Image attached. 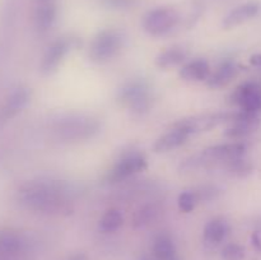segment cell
Returning <instances> with one entry per match:
<instances>
[{
  "label": "cell",
  "instance_id": "19",
  "mask_svg": "<svg viewBox=\"0 0 261 260\" xmlns=\"http://www.w3.org/2000/svg\"><path fill=\"white\" fill-rule=\"evenodd\" d=\"M229 232V227L223 219H212L206 223L204 228V239L211 244H219L227 237Z\"/></svg>",
  "mask_w": 261,
  "mask_h": 260
},
{
  "label": "cell",
  "instance_id": "2",
  "mask_svg": "<svg viewBox=\"0 0 261 260\" xmlns=\"http://www.w3.org/2000/svg\"><path fill=\"white\" fill-rule=\"evenodd\" d=\"M99 124L94 119L83 115H68L55 122L54 132L58 138L68 142L87 140L98 133Z\"/></svg>",
  "mask_w": 261,
  "mask_h": 260
},
{
  "label": "cell",
  "instance_id": "10",
  "mask_svg": "<svg viewBox=\"0 0 261 260\" xmlns=\"http://www.w3.org/2000/svg\"><path fill=\"white\" fill-rule=\"evenodd\" d=\"M259 122L260 119L257 114L240 110L233 112V117L229 121L231 126L224 130L223 135L229 139H240L254 132L259 126Z\"/></svg>",
  "mask_w": 261,
  "mask_h": 260
},
{
  "label": "cell",
  "instance_id": "9",
  "mask_svg": "<svg viewBox=\"0 0 261 260\" xmlns=\"http://www.w3.org/2000/svg\"><path fill=\"white\" fill-rule=\"evenodd\" d=\"M233 117V112H212V114L198 115V116L188 117L176 122V126H181L188 130L190 134L199 132H206L218 125L229 122Z\"/></svg>",
  "mask_w": 261,
  "mask_h": 260
},
{
  "label": "cell",
  "instance_id": "11",
  "mask_svg": "<svg viewBox=\"0 0 261 260\" xmlns=\"http://www.w3.org/2000/svg\"><path fill=\"white\" fill-rule=\"evenodd\" d=\"M58 17L56 2L36 3L33 12V25L40 33H45L53 28Z\"/></svg>",
  "mask_w": 261,
  "mask_h": 260
},
{
  "label": "cell",
  "instance_id": "5",
  "mask_svg": "<svg viewBox=\"0 0 261 260\" xmlns=\"http://www.w3.org/2000/svg\"><path fill=\"white\" fill-rule=\"evenodd\" d=\"M180 23V14L173 7H158L143 18V30L153 37L168 35Z\"/></svg>",
  "mask_w": 261,
  "mask_h": 260
},
{
  "label": "cell",
  "instance_id": "14",
  "mask_svg": "<svg viewBox=\"0 0 261 260\" xmlns=\"http://www.w3.org/2000/svg\"><path fill=\"white\" fill-rule=\"evenodd\" d=\"M28 101H30V92L27 88L19 87L15 91H13L0 110V120L4 121V120L12 119L18 112L22 111V109L25 107Z\"/></svg>",
  "mask_w": 261,
  "mask_h": 260
},
{
  "label": "cell",
  "instance_id": "21",
  "mask_svg": "<svg viewBox=\"0 0 261 260\" xmlns=\"http://www.w3.org/2000/svg\"><path fill=\"white\" fill-rule=\"evenodd\" d=\"M158 213H160V211H158V208L154 204H147V205L142 206V208L134 214L133 226H134V228H140V227L147 226V224L152 223V222L157 218Z\"/></svg>",
  "mask_w": 261,
  "mask_h": 260
},
{
  "label": "cell",
  "instance_id": "23",
  "mask_svg": "<svg viewBox=\"0 0 261 260\" xmlns=\"http://www.w3.org/2000/svg\"><path fill=\"white\" fill-rule=\"evenodd\" d=\"M198 203L199 199L195 191H184V193L180 194V196H178V208H180V211L184 212V213H189V212L193 211Z\"/></svg>",
  "mask_w": 261,
  "mask_h": 260
},
{
  "label": "cell",
  "instance_id": "27",
  "mask_svg": "<svg viewBox=\"0 0 261 260\" xmlns=\"http://www.w3.org/2000/svg\"><path fill=\"white\" fill-rule=\"evenodd\" d=\"M250 64L256 68H261V54H255L250 58Z\"/></svg>",
  "mask_w": 261,
  "mask_h": 260
},
{
  "label": "cell",
  "instance_id": "30",
  "mask_svg": "<svg viewBox=\"0 0 261 260\" xmlns=\"http://www.w3.org/2000/svg\"><path fill=\"white\" fill-rule=\"evenodd\" d=\"M139 260H153V259H150L149 256H142Z\"/></svg>",
  "mask_w": 261,
  "mask_h": 260
},
{
  "label": "cell",
  "instance_id": "8",
  "mask_svg": "<svg viewBox=\"0 0 261 260\" xmlns=\"http://www.w3.org/2000/svg\"><path fill=\"white\" fill-rule=\"evenodd\" d=\"M231 101L240 107V110L252 114L261 112V83L246 82L237 87L231 94Z\"/></svg>",
  "mask_w": 261,
  "mask_h": 260
},
{
  "label": "cell",
  "instance_id": "24",
  "mask_svg": "<svg viewBox=\"0 0 261 260\" xmlns=\"http://www.w3.org/2000/svg\"><path fill=\"white\" fill-rule=\"evenodd\" d=\"M245 256V249L239 244H228L222 250V257L224 260H242Z\"/></svg>",
  "mask_w": 261,
  "mask_h": 260
},
{
  "label": "cell",
  "instance_id": "7",
  "mask_svg": "<svg viewBox=\"0 0 261 260\" xmlns=\"http://www.w3.org/2000/svg\"><path fill=\"white\" fill-rule=\"evenodd\" d=\"M76 46H78V40L73 37H60L54 41L47 47L42 58V61H41L40 68L42 74L50 75L54 71H56V69L59 68L61 61L64 60L66 54L71 48L76 47Z\"/></svg>",
  "mask_w": 261,
  "mask_h": 260
},
{
  "label": "cell",
  "instance_id": "16",
  "mask_svg": "<svg viewBox=\"0 0 261 260\" xmlns=\"http://www.w3.org/2000/svg\"><path fill=\"white\" fill-rule=\"evenodd\" d=\"M239 73V68L234 61L226 60L217 68L214 73L211 74L209 79L206 81L211 88H221V87L228 84Z\"/></svg>",
  "mask_w": 261,
  "mask_h": 260
},
{
  "label": "cell",
  "instance_id": "1",
  "mask_svg": "<svg viewBox=\"0 0 261 260\" xmlns=\"http://www.w3.org/2000/svg\"><path fill=\"white\" fill-rule=\"evenodd\" d=\"M18 203L23 208L46 214H61L70 212L69 188L58 181H30L19 188Z\"/></svg>",
  "mask_w": 261,
  "mask_h": 260
},
{
  "label": "cell",
  "instance_id": "13",
  "mask_svg": "<svg viewBox=\"0 0 261 260\" xmlns=\"http://www.w3.org/2000/svg\"><path fill=\"white\" fill-rule=\"evenodd\" d=\"M190 135L191 134L186 129L173 125V129H171L165 135L158 138L157 142L153 145V150L155 153H163L175 149V148H178L180 145H182L189 139Z\"/></svg>",
  "mask_w": 261,
  "mask_h": 260
},
{
  "label": "cell",
  "instance_id": "26",
  "mask_svg": "<svg viewBox=\"0 0 261 260\" xmlns=\"http://www.w3.org/2000/svg\"><path fill=\"white\" fill-rule=\"evenodd\" d=\"M102 4L110 9H127L132 7L133 0H103Z\"/></svg>",
  "mask_w": 261,
  "mask_h": 260
},
{
  "label": "cell",
  "instance_id": "29",
  "mask_svg": "<svg viewBox=\"0 0 261 260\" xmlns=\"http://www.w3.org/2000/svg\"><path fill=\"white\" fill-rule=\"evenodd\" d=\"M50 2H56V0H35V3H50Z\"/></svg>",
  "mask_w": 261,
  "mask_h": 260
},
{
  "label": "cell",
  "instance_id": "18",
  "mask_svg": "<svg viewBox=\"0 0 261 260\" xmlns=\"http://www.w3.org/2000/svg\"><path fill=\"white\" fill-rule=\"evenodd\" d=\"M153 254L157 260H181L176 251L175 242L168 235H160L155 237Z\"/></svg>",
  "mask_w": 261,
  "mask_h": 260
},
{
  "label": "cell",
  "instance_id": "22",
  "mask_svg": "<svg viewBox=\"0 0 261 260\" xmlns=\"http://www.w3.org/2000/svg\"><path fill=\"white\" fill-rule=\"evenodd\" d=\"M23 240L15 233H2L0 235V250L8 254H15L23 249Z\"/></svg>",
  "mask_w": 261,
  "mask_h": 260
},
{
  "label": "cell",
  "instance_id": "28",
  "mask_svg": "<svg viewBox=\"0 0 261 260\" xmlns=\"http://www.w3.org/2000/svg\"><path fill=\"white\" fill-rule=\"evenodd\" d=\"M68 260H87V256L84 254H81V252H79V254H75L73 255V256L69 257Z\"/></svg>",
  "mask_w": 261,
  "mask_h": 260
},
{
  "label": "cell",
  "instance_id": "15",
  "mask_svg": "<svg viewBox=\"0 0 261 260\" xmlns=\"http://www.w3.org/2000/svg\"><path fill=\"white\" fill-rule=\"evenodd\" d=\"M211 65L205 59H195L184 64L180 69V76L189 82H204L211 76Z\"/></svg>",
  "mask_w": 261,
  "mask_h": 260
},
{
  "label": "cell",
  "instance_id": "12",
  "mask_svg": "<svg viewBox=\"0 0 261 260\" xmlns=\"http://www.w3.org/2000/svg\"><path fill=\"white\" fill-rule=\"evenodd\" d=\"M260 12V4L257 2H247L245 4L239 5L234 9H232L228 14L224 17L222 25L226 30L233 28L236 25L242 24V23L247 22V20L252 19L256 17L257 13Z\"/></svg>",
  "mask_w": 261,
  "mask_h": 260
},
{
  "label": "cell",
  "instance_id": "20",
  "mask_svg": "<svg viewBox=\"0 0 261 260\" xmlns=\"http://www.w3.org/2000/svg\"><path fill=\"white\" fill-rule=\"evenodd\" d=\"M122 214L119 209L111 208L105 212L102 218L99 219V229L105 233H111V232L117 231L122 226Z\"/></svg>",
  "mask_w": 261,
  "mask_h": 260
},
{
  "label": "cell",
  "instance_id": "17",
  "mask_svg": "<svg viewBox=\"0 0 261 260\" xmlns=\"http://www.w3.org/2000/svg\"><path fill=\"white\" fill-rule=\"evenodd\" d=\"M186 56H188V53L185 48L180 46H173L158 54L155 58V65L161 69L172 68V66L182 64L186 60Z\"/></svg>",
  "mask_w": 261,
  "mask_h": 260
},
{
  "label": "cell",
  "instance_id": "6",
  "mask_svg": "<svg viewBox=\"0 0 261 260\" xmlns=\"http://www.w3.org/2000/svg\"><path fill=\"white\" fill-rule=\"evenodd\" d=\"M145 168H147V158L142 153H127L115 163L114 167L107 173L106 180L111 184L120 183L132 177L135 173L142 172Z\"/></svg>",
  "mask_w": 261,
  "mask_h": 260
},
{
  "label": "cell",
  "instance_id": "4",
  "mask_svg": "<svg viewBox=\"0 0 261 260\" xmlns=\"http://www.w3.org/2000/svg\"><path fill=\"white\" fill-rule=\"evenodd\" d=\"M124 35L121 31L107 28L96 35L89 45V59L94 63H106L120 53L124 45Z\"/></svg>",
  "mask_w": 261,
  "mask_h": 260
},
{
  "label": "cell",
  "instance_id": "25",
  "mask_svg": "<svg viewBox=\"0 0 261 260\" xmlns=\"http://www.w3.org/2000/svg\"><path fill=\"white\" fill-rule=\"evenodd\" d=\"M196 195H198L199 201L201 200H211L214 196L217 195L218 190H217L214 186H203V188L199 189L198 191H195Z\"/></svg>",
  "mask_w": 261,
  "mask_h": 260
},
{
  "label": "cell",
  "instance_id": "3",
  "mask_svg": "<svg viewBox=\"0 0 261 260\" xmlns=\"http://www.w3.org/2000/svg\"><path fill=\"white\" fill-rule=\"evenodd\" d=\"M117 99L135 114H144L152 106L153 94L150 84L145 79H130L119 89Z\"/></svg>",
  "mask_w": 261,
  "mask_h": 260
}]
</instances>
